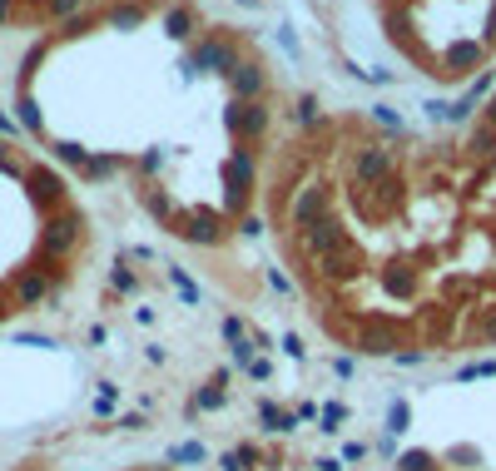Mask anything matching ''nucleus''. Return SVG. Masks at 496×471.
Returning a JSON list of instances; mask_svg holds the SVG:
<instances>
[{"label": "nucleus", "mask_w": 496, "mask_h": 471, "mask_svg": "<svg viewBox=\"0 0 496 471\" xmlns=\"http://www.w3.org/2000/svg\"><path fill=\"white\" fill-rule=\"evenodd\" d=\"M318 218H328V184H303L288 199V209H283V224L303 234V228H313Z\"/></svg>", "instance_id": "nucleus-1"}, {"label": "nucleus", "mask_w": 496, "mask_h": 471, "mask_svg": "<svg viewBox=\"0 0 496 471\" xmlns=\"http://www.w3.org/2000/svg\"><path fill=\"white\" fill-rule=\"evenodd\" d=\"M347 244H353V238H347V228L338 224V218H318V224L303 228V238H298V248L313 258V263L328 258V253H338V248H347Z\"/></svg>", "instance_id": "nucleus-2"}, {"label": "nucleus", "mask_w": 496, "mask_h": 471, "mask_svg": "<svg viewBox=\"0 0 496 471\" xmlns=\"http://www.w3.org/2000/svg\"><path fill=\"white\" fill-rule=\"evenodd\" d=\"M80 234H85V218H80V214H60V218H50V224H45V234H40L45 258H65L70 248L80 244Z\"/></svg>", "instance_id": "nucleus-3"}, {"label": "nucleus", "mask_w": 496, "mask_h": 471, "mask_svg": "<svg viewBox=\"0 0 496 471\" xmlns=\"http://www.w3.org/2000/svg\"><path fill=\"white\" fill-rule=\"evenodd\" d=\"M194 64L199 70H214V75H234L238 64H244V55H238V45L228 40V35H209V40L199 45Z\"/></svg>", "instance_id": "nucleus-4"}, {"label": "nucleus", "mask_w": 496, "mask_h": 471, "mask_svg": "<svg viewBox=\"0 0 496 471\" xmlns=\"http://www.w3.org/2000/svg\"><path fill=\"white\" fill-rule=\"evenodd\" d=\"M353 174H357V184L392 179V150H388V144H363V150H357V159H353Z\"/></svg>", "instance_id": "nucleus-5"}, {"label": "nucleus", "mask_w": 496, "mask_h": 471, "mask_svg": "<svg viewBox=\"0 0 496 471\" xmlns=\"http://www.w3.org/2000/svg\"><path fill=\"white\" fill-rule=\"evenodd\" d=\"M318 273H323V278H333V283L357 278V273H363V248H357V244H347V248H338V253L318 258Z\"/></svg>", "instance_id": "nucleus-6"}, {"label": "nucleus", "mask_w": 496, "mask_h": 471, "mask_svg": "<svg viewBox=\"0 0 496 471\" xmlns=\"http://www.w3.org/2000/svg\"><path fill=\"white\" fill-rule=\"evenodd\" d=\"M357 347H363V353H392V347H402V338L388 318H367L363 328H357Z\"/></svg>", "instance_id": "nucleus-7"}, {"label": "nucleus", "mask_w": 496, "mask_h": 471, "mask_svg": "<svg viewBox=\"0 0 496 471\" xmlns=\"http://www.w3.org/2000/svg\"><path fill=\"white\" fill-rule=\"evenodd\" d=\"M228 124H234V134H248V140H259L263 129H269V109H263L259 99H238L234 115H228Z\"/></svg>", "instance_id": "nucleus-8"}, {"label": "nucleus", "mask_w": 496, "mask_h": 471, "mask_svg": "<svg viewBox=\"0 0 496 471\" xmlns=\"http://www.w3.org/2000/svg\"><path fill=\"white\" fill-rule=\"evenodd\" d=\"M228 85H234V95H238V99H259V95H263V64L244 60V64L234 70V75H228Z\"/></svg>", "instance_id": "nucleus-9"}, {"label": "nucleus", "mask_w": 496, "mask_h": 471, "mask_svg": "<svg viewBox=\"0 0 496 471\" xmlns=\"http://www.w3.org/2000/svg\"><path fill=\"white\" fill-rule=\"evenodd\" d=\"M184 238H189V244H218L224 228H218L214 214H194V218H189V228H184Z\"/></svg>", "instance_id": "nucleus-10"}, {"label": "nucleus", "mask_w": 496, "mask_h": 471, "mask_svg": "<svg viewBox=\"0 0 496 471\" xmlns=\"http://www.w3.org/2000/svg\"><path fill=\"white\" fill-rule=\"evenodd\" d=\"M45 293H50V273H35V268H30V273L15 278V298H21V303H40Z\"/></svg>", "instance_id": "nucleus-11"}, {"label": "nucleus", "mask_w": 496, "mask_h": 471, "mask_svg": "<svg viewBox=\"0 0 496 471\" xmlns=\"http://www.w3.org/2000/svg\"><path fill=\"white\" fill-rule=\"evenodd\" d=\"M30 193L40 199V204H60V193H65V184L55 179L50 169H35V174H30Z\"/></svg>", "instance_id": "nucleus-12"}, {"label": "nucleus", "mask_w": 496, "mask_h": 471, "mask_svg": "<svg viewBox=\"0 0 496 471\" xmlns=\"http://www.w3.org/2000/svg\"><path fill=\"white\" fill-rule=\"evenodd\" d=\"M164 30H169V35H179V40H184V35L194 30V11H184V5H174V11L164 15Z\"/></svg>", "instance_id": "nucleus-13"}, {"label": "nucleus", "mask_w": 496, "mask_h": 471, "mask_svg": "<svg viewBox=\"0 0 496 471\" xmlns=\"http://www.w3.org/2000/svg\"><path fill=\"white\" fill-rule=\"evenodd\" d=\"M140 21H144L140 5H115V11H109V25H119V30H134Z\"/></svg>", "instance_id": "nucleus-14"}, {"label": "nucleus", "mask_w": 496, "mask_h": 471, "mask_svg": "<svg viewBox=\"0 0 496 471\" xmlns=\"http://www.w3.org/2000/svg\"><path fill=\"white\" fill-rule=\"evenodd\" d=\"M472 154H496V124H476L472 129Z\"/></svg>", "instance_id": "nucleus-15"}, {"label": "nucleus", "mask_w": 496, "mask_h": 471, "mask_svg": "<svg viewBox=\"0 0 496 471\" xmlns=\"http://www.w3.org/2000/svg\"><path fill=\"white\" fill-rule=\"evenodd\" d=\"M228 174H234V184H244V179H253V159H248L244 150L234 154V164H228Z\"/></svg>", "instance_id": "nucleus-16"}, {"label": "nucleus", "mask_w": 496, "mask_h": 471, "mask_svg": "<svg viewBox=\"0 0 496 471\" xmlns=\"http://www.w3.org/2000/svg\"><path fill=\"white\" fill-rule=\"evenodd\" d=\"M15 109H21V119H25V129H40V105H35V99H30V95H21V105H15Z\"/></svg>", "instance_id": "nucleus-17"}, {"label": "nucleus", "mask_w": 496, "mask_h": 471, "mask_svg": "<svg viewBox=\"0 0 496 471\" xmlns=\"http://www.w3.org/2000/svg\"><path fill=\"white\" fill-rule=\"evenodd\" d=\"M55 154H60V159H65V164H80V169H85V164H90V154L80 150V144H55Z\"/></svg>", "instance_id": "nucleus-18"}, {"label": "nucleus", "mask_w": 496, "mask_h": 471, "mask_svg": "<svg viewBox=\"0 0 496 471\" xmlns=\"http://www.w3.org/2000/svg\"><path fill=\"white\" fill-rule=\"evenodd\" d=\"M293 119H298V124H313V119H318V99H313V95H308V99H298Z\"/></svg>", "instance_id": "nucleus-19"}, {"label": "nucleus", "mask_w": 496, "mask_h": 471, "mask_svg": "<svg viewBox=\"0 0 496 471\" xmlns=\"http://www.w3.org/2000/svg\"><path fill=\"white\" fill-rule=\"evenodd\" d=\"M476 338H482V343H496V308L486 313V318H476Z\"/></svg>", "instance_id": "nucleus-20"}, {"label": "nucleus", "mask_w": 496, "mask_h": 471, "mask_svg": "<svg viewBox=\"0 0 496 471\" xmlns=\"http://www.w3.org/2000/svg\"><path fill=\"white\" fill-rule=\"evenodd\" d=\"M372 119H378V124H388V129H402V119L392 115L388 105H372Z\"/></svg>", "instance_id": "nucleus-21"}, {"label": "nucleus", "mask_w": 496, "mask_h": 471, "mask_svg": "<svg viewBox=\"0 0 496 471\" xmlns=\"http://www.w3.org/2000/svg\"><path fill=\"white\" fill-rule=\"evenodd\" d=\"M85 0H50V15H70V11H80Z\"/></svg>", "instance_id": "nucleus-22"}, {"label": "nucleus", "mask_w": 496, "mask_h": 471, "mask_svg": "<svg viewBox=\"0 0 496 471\" xmlns=\"http://www.w3.org/2000/svg\"><path fill=\"white\" fill-rule=\"evenodd\" d=\"M115 288H119V293H134V273H124V268H115Z\"/></svg>", "instance_id": "nucleus-23"}, {"label": "nucleus", "mask_w": 496, "mask_h": 471, "mask_svg": "<svg viewBox=\"0 0 496 471\" xmlns=\"http://www.w3.org/2000/svg\"><path fill=\"white\" fill-rule=\"evenodd\" d=\"M0 21H11V0H0Z\"/></svg>", "instance_id": "nucleus-24"}, {"label": "nucleus", "mask_w": 496, "mask_h": 471, "mask_svg": "<svg viewBox=\"0 0 496 471\" xmlns=\"http://www.w3.org/2000/svg\"><path fill=\"white\" fill-rule=\"evenodd\" d=\"M486 124H496V99H492V105H486Z\"/></svg>", "instance_id": "nucleus-25"}, {"label": "nucleus", "mask_w": 496, "mask_h": 471, "mask_svg": "<svg viewBox=\"0 0 496 471\" xmlns=\"http://www.w3.org/2000/svg\"><path fill=\"white\" fill-rule=\"evenodd\" d=\"M486 30H492V35H496V11H492V21H486Z\"/></svg>", "instance_id": "nucleus-26"}, {"label": "nucleus", "mask_w": 496, "mask_h": 471, "mask_svg": "<svg viewBox=\"0 0 496 471\" xmlns=\"http://www.w3.org/2000/svg\"><path fill=\"white\" fill-rule=\"evenodd\" d=\"M0 313H5V293H0Z\"/></svg>", "instance_id": "nucleus-27"}]
</instances>
